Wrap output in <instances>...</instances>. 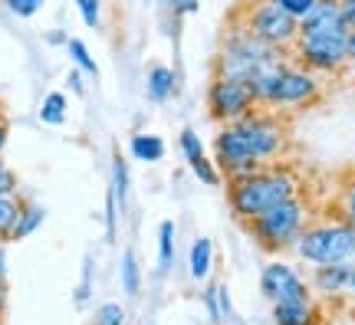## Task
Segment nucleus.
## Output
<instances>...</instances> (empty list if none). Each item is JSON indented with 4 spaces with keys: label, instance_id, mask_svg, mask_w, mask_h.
Returning a JSON list of instances; mask_svg holds the SVG:
<instances>
[{
    "label": "nucleus",
    "instance_id": "f257e3e1",
    "mask_svg": "<svg viewBox=\"0 0 355 325\" xmlns=\"http://www.w3.org/2000/svg\"><path fill=\"white\" fill-rule=\"evenodd\" d=\"M296 194H300V177L293 175L290 168L266 164L263 171H257V175L230 181L227 200L237 220H250L257 213H263L266 207H273V204L286 197H296Z\"/></svg>",
    "mask_w": 355,
    "mask_h": 325
},
{
    "label": "nucleus",
    "instance_id": "f03ea898",
    "mask_svg": "<svg viewBox=\"0 0 355 325\" xmlns=\"http://www.w3.org/2000/svg\"><path fill=\"white\" fill-rule=\"evenodd\" d=\"M257 96V105L260 109H306L319 99V79L306 66H290V63H279L273 69H263L260 76L250 79Z\"/></svg>",
    "mask_w": 355,
    "mask_h": 325
},
{
    "label": "nucleus",
    "instance_id": "7ed1b4c3",
    "mask_svg": "<svg viewBox=\"0 0 355 325\" xmlns=\"http://www.w3.org/2000/svg\"><path fill=\"white\" fill-rule=\"evenodd\" d=\"M306 220H309V211H306V204L296 194V197H286L279 204H273V207H266L263 213H257V217L243 220V224H247L250 237L266 253H283L290 247H296L300 234L309 227Z\"/></svg>",
    "mask_w": 355,
    "mask_h": 325
},
{
    "label": "nucleus",
    "instance_id": "20e7f679",
    "mask_svg": "<svg viewBox=\"0 0 355 325\" xmlns=\"http://www.w3.org/2000/svg\"><path fill=\"white\" fill-rule=\"evenodd\" d=\"M296 253H300V260L313 263V266L349 263V256H355V227L345 220L306 227L296 240Z\"/></svg>",
    "mask_w": 355,
    "mask_h": 325
},
{
    "label": "nucleus",
    "instance_id": "39448f33",
    "mask_svg": "<svg viewBox=\"0 0 355 325\" xmlns=\"http://www.w3.org/2000/svg\"><path fill=\"white\" fill-rule=\"evenodd\" d=\"M237 13H241L237 24L243 30H250L254 37H260L277 50H290L296 37H300V20L273 0H247V3L237 7Z\"/></svg>",
    "mask_w": 355,
    "mask_h": 325
},
{
    "label": "nucleus",
    "instance_id": "423d86ee",
    "mask_svg": "<svg viewBox=\"0 0 355 325\" xmlns=\"http://www.w3.org/2000/svg\"><path fill=\"white\" fill-rule=\"evenodd\" d=\"M349 30L352 26L296 37V43L290 46L296 63L306 66L309 73H343L345 66L352 63V56H349Z\"/></svg>",
    "mask_w": 355,
    "mask_h": 325
},
{
    "label": "nucleus",
    "instance_id": "0eeeda50",
    "mask_svg": "<svg viewBox=\"0 0 355 325\" xmlns=\"http://www.w3.org/2000/svg\"><path fill=\"white\" fill-rule=\"evenodd\" d=\"M257 105L254 86L250 82H241V79H224V76H214L211 86H207V112L214 122L220 125H230V122H241L243 115H250Z\"/></svg>",
    "mask_w": 355,
    "mask_h": 325
},
{
    "label": "nucleus",
    "instance_id": "6e6552de",
    "mask_svg": "<svg viewBox=\"0 0 355 325\" xmlns=\"http://www.w3.org/2000/svg\"><path fill=\"white\" fill-rule=\"evenodd\" d=\"M237 125L247 145L254 151V158L260 164H273L283 155V145H286V132H283V122H279L273 112H263V109H254L250 115H243L241 122H230Z\"/></svg>",
    "mask_w": 355,
    "mask_h": 325
},
{
    "label": "nucleus",
    "instance_id": "1a4fd4ad",
    "mask_svg": "<svg viewBox=\"0 0 355 325\" xmlns=\"http://www.w3.org/2000/svg\"><path fill=\"white\" fill-rule=\"evenodd\" d=\"M260 292H263L266 299L273 302H300V299H313L309 296V286H306L300 273L286 266V263H270L260 276Z\"/></svg>",
    "mask_w": 355,
    "mask_h": 325
},
{
    "label": "nucleus",
    "instance_id": "9d476101",
    "mask_svg": "<svg viewBox=\"0 0 355 325\" xmlns=\"http://www.w3.org/2000/svg\"><path fill=\"white\" fill-rule=\"evenodd\" d=\"M343 26L349 24H345L339 0H316L300 17V37H306V33H329V30H343Z\"/></svg>",
    "mask_w": 355,
    "mask_h": 325
},
{
    "label": "nucleus",
    "instance_id": "9b49d317",
    "mask_svg": "<svg viewBox=\"0 0 355 325\" xmlns=\"http://www.w3.org/2000/svg\"><path fill=\"white\" fill-rule=\"evenodd\" d=\"M319 306L313 299L300 302H277L273 306V322L277 325H319Z\"/></svg>",
    "mask_w": 355,
    "mask_h": 325
},
{
    "label": "nucleus",
    "instance_id": "f8f14e48",
    "mask_svg": "<svg viewBox=\"0 0 355 325\" xmlns=\"http://www.w3.org/2000/svg\"><path fill=\"white\" fill-rule=\"evenodd\" d=\"M349 273H352L349 263H326V266H316V273H313V289H319L322 296H339V292L349 289Z\"/></svg>",
    "mask_w": 355,
    "mask_h": 325
},
{
    "label": "nucleus",
    "instance_id": "ddd939ff",
    "mask_svg": "<svg viewBox=\"0 0 355 325\" xmlns=\"http://www.w3.org/2000/svg\"><path fill=\"white\" fill-rule=\"evenodd\" d=\"M175 89H178L175 69H168V66H162V63L148 66V96H152L155 102H168L175 96Z\"/></svg>",
    "mask_w": 355,
    "mask_h": 325
},
{
    "label": "nucleus",
    "instance_id": "4468645a",
    "mask_svg": "<svg viewBox=\"0 0 355 325\" xmlns=\"http://www.w3.org/2000/svg\"><path fill=\"white\" fill-rule=\"evenodd\" d=\"M211 263H214V243L207 237H198L191 243V276H194V283H204L211 276Z\"/></svg>",
    "mask_w": 355,
    "mask_h": 325
},
{
    "label": "nucleus",
    "instance_id": "2eb2a0df",
    "mask_svg": "<svg viewBox=\"0 0 355 325\" xmlns=\"http://www.w3.org/2000/svg\"><path fill=\"white\" fill-rule=\"evenodd\" d=\"M43 217H46V211H43L40 204H33V200H24V207H20V217H17V224H13V230H10V240L30 237V234H33V230L43 224Z\"/></svg>",
    "mask_w": 355,
    "mask_h": 325
},
{
    "label": "nucleus",
    "instance_id": "dca6fc26",
    "mask_svg": "<svg viewBox=\"0 0 355 325\" xmlns=\"http://www.w3.org/2000/svg\"><path fill=\"white\" fill-rule=\"evenodd\" d=\"M132 155L145 164H155V161L165 158V141H162L158 135H145V132H139V135H132Z\"/></svg>",
    "mask_w": 355,
    "mask_h": 325
},
{
    "label": "nucleus",
    "instance_id": "f3484780",
    "mask_svg": "<svg viewBox=\"0 0 355 325\" xmlns=\"http://www.w3.org/2000/svg\"><path fill=\"white\" fill-rule=\"evenodd\" d=\"M20 207H24V197L17 194H0V243L10 240V230L20 217Z\"/></svg>",
    "mask_w": 355,
    "mask_h": 325
},
{
    "label": "nucleus",
    "instance_id": "a211bd4d",
    "mask_svg": "<svg viewBox=\"0 0 355 325\" xmlns=\"http://www.w3.org/2000/svg\"><path fill=\"white\" fill-rule=\"evenodd\" d=\"M66 109H69V99H66L63 92H50V96L43 99V105H40V118H43L46 125H63Z\"/></svg>",
    "mask_w": 355,
    "mask_h": 325
},
{
    "label": "nucleus",
    "instance_id": "6ab92c4d",
    "mask_svg": "<svg viewBox=\"0 0 355 325\" xmlns=\"http://www.w3.org/2000/svg\"><path fill=\"white\" fill-rule=\"evenodd\" d=\"M115 194V204H119V211H125L128 204V164L122 155H115L112 158V188H109Z\"/></svg>",
    "mask_w": 355,
    "mask_h": 325
},
{
    "label": "nucleus",
    "instance_id": "aec40b11",
    "mask_svg": "<svg viewBox=\"0 0 355 325\" xmlns=\"http://www.w3.org/2000/svg\"><path fill=\"white\" fill-rule=\"evenodd\" d=\"M171 260H175V224L165 220L158 227V266H162V273L171 270Z\"/></svg>",
    "mask_w": 355,
    "mask_h": 325
},
{
    "label": "nucleus",
    "instance_id": "412c9836",
    "mask_svg": "<svg viewBox=\"0 0 355 325\" xmlns=\"http://www.w3.org/2000/svg\"><path fill=\"white\" fill-rule=\"evenodd\" d=\"M122 286H125L128 296H139V289H141V270H139V260H135V250H125V253H122Z\"/></svg>",
    "mask_w": 355,
    "mask_h": 325
},
{
    "label": "nucleus",
    "instance_id": "4be33fe9",
    "mask_svg": "<svg viewBox=\"0 0 355 325\" xmlns=\"http://www.w3.org/2000/svg\"><path fill=\"white\" fill-rule=\"evenodd\" d=\"M66 50H69V56H73L76 69H83L86 76H99V66H96V60H92V53L86 50V43H83V39H69V43H66Z\"/></svg>",
    "mask_w": 355,
    "mask_h": 325
},
{
    "label": "nucleus",
    "instance_id": "5701e85b",
    "mask_svg": "<svg viewBox=\"0 0 355 325\" xmlns=\"http://www.w3.org/2000/svg\"><path fill=\"white\" fill-rule=\"evenodd\" d=\"M92 325H125V309H122L119 302H105V306L96 309Z\"/></svg>",
    "mask_w": 355,
    "mask_h": 325
},
{
    "label": "nucleus",
    "instance_id": "b1692460",
    "mask_svg": "<svg viewBox=\"0 0 355 325\" xmlns=\"http://www.w3.org/2000/svg\"><path fill=\"white\" fill-rule=\"evenodd\" d=\"M178 145H181V155H184V161H194V158H201V155H207L201 145V138H198V132L194 128H184L181 132V138H178Z\"/></svg>",
    "mask_w": 355,
    "mask_h": 325
},
{
    "label": "nucleus",
    "instance_id": "393cba45",
    "mask_svg": "<svg viewBox=\"0 0 355 325\" xmlns=\"http://www.w3.org/2000/svg\"><path fill=\"white\" fill-rule=\"evenodd\" d=\"M191 164V171L201 177L204 184H220V171H217V164L207 158V155H201V158H194V161H188Z\"/></svg>",
    "mask_w": 355,
    "mask_h": 325
},
{
    "label": "nucleus",
    "instance_id": "a878e982",
    "mask_svg": "<svg viewBox=\"0 0 355 325\" xmlns=\"http://www.w3.org/2000/svg\"><path fill=\"white\" fill-rule=\"evenodd\" d=\"M3 3H7V10L10 13H17V17H24L26 20V17H37L46 0H3Z\"/></svg>",
    "mask_w": 355,
    "mask_h": 325
},
{
    "label": "nucleus",
    "instance_id": "bb28decb",
    "mask_svg": "<svg viewBox=\"0 0 355 325\" xmlns=\"http://www.w3.org/2000/svg\"><path fill=\"white\" fill-rule=\"evenodd\" d=\"M204 306H207V313H211V322H224V313H220V292H217V283L214 286L204 289Z\"/></svg>",
    "mask_w": 355,
    "mask_h": 325
},
{
    "label": "nucleus",
    "instance_id": "cd10ccee",
    "mask_svg": "<svg viewBox=\"0 0 355 325\" xmlns=\"http://www.w3.org/2000/svg\"><path fill=\"white\" fill-rule=\"evenodd\" d=\"M339 207H343V220L345 224L355 227V181H349L343 191V197H339Z\"/></svg>",
    "mask_w": 355,
    "mask_h": 325
},
{
    "label": "nucleus",
    "instance_id": "c85d7f7f",
    "mask_svg": "<svg viewBox=\"0 0 355 325\" xmlns=\"http://www.w3.org/2000/svg\"><path fill=\"white\" fill-rule=\"evenodd\" d=\"M115 230H119V204H115V194L109 191V197H105V237L115 240Z\"/></svg>",
    "mask_w": 355,
    "mask_h": 325
},
{
    "label": "nucleus",
    "instance_id": "c756f323",
    "mask_svg": "<svg viewBox=\"0 0 355 325\" xmlns=\"http://www.w3.org/2000/svg\"><path fill=\"white\" fill-rule=\"evenodd\" d=\"M76 7H79V13H83L86 26H99V20H102L99 0H76Z\"/></svg>",
    "mask_w": 355,
    "mask_h": 325
},
{
    "label": "nucleus",
    "instance_id": "7c9ffc66",
    "mask_svg": "<svg viewBox=\"0 0 355 325\" xmlns=\"http://www.w3.org/2000/svg\"><path fill=\"white\" fill-rule=\"evenodd\" d=\"M273 3H279L283 10H286V13H293V17L300 20V17H303V13L309 10V7H313L316 0H273Z\"/></svg>",
    "mask_w": 355,
    "mask_h": 325
},
{
    "label": "nucleus",
    "instance_id": "2f4dec72",
    "mask_svg": "<svg viewBox=\"0 0 355 325\" xmlns=\"http://www.w3.org/2000/svg\"><path fill=\"white\" fill-rule=\"evenodd\" d=\"M0 194H17V175L0 158Z\"/></svg>",
    "mask_w": 355,
    "mask_h": 325
},
{
    "label": "nucleus",
    "instance_id": "473e14b6",
    "mask_svg": "<svg viewBox=\"0 0 355 325\" xmlns=\"http://www.w3.org/2000/svg\"><path fill=\"white\" fill-rule=\"evenodd\" d=\"M83 76H86V73H83V69H73V73L66 76V86L73 89L76 96H83V92H86V82H83Z\"/></svg>",
    "mask_w": 355,
    "mask_h": 325
},
{
    "label": "nucleus",
    "instance_id": "72a5a7b5",
    "mask_svg": "<svg viewBox=\"0 0 355 325\" xmlns=\"http://www.w3.org/2000/svg\"><path fill=\"white\" fill-rule=\"evenodd\" d=\"M217 292H220V313L227 315V319H234V302H230L227 286H220V283H217Z\"/></svg>",
    "mask_w": 355,
    "mask_h": 325
},
{
    "label": "nucleus",
    "instance_id": "f704fd0d",
    "mask_svg": "<svg viewBox=\"0 0 355 325\" xmlns=\"http://www.w3.org/2000/svg\"><path fill=\"white\" fill-rule=\"evenodd\" d=\"M171 7H175V13H181V17H184V13H194V10H198V7H201V0H175Z\"/></svg>",
    "mask_w": 355,
    "mask_h": 325
},
{
    "label": "nucleus",
    "instance_id": "c9c22d12",
    "mask_svg": "<svg viewBox=\"0 0 355 325\" xmlns=\"http://www.w3.org/2000/svg\"><path fill=\"white\" fill-rule=\"evenodd\" d=\"M339 7H343L345 24H349V26H355V0H339Z\"/></svg>",
    "mask_w": 355,
    "mask_h": 325
},
{
    "label": "nucleus",
    "instance_id": "e433bc0d",
    "mask_svg": "<svg viewBox=\"0 0 355 325\" xmlns=\"http://www.w3.org/2000/svg\"><path fill=\"white\" fill-rule=\"evenodd\" d=\"M46 43H50V46H66L69 37H66L63 30H50V33H46Z\"/></svg>",
    "mask_w": 355,
    "mask_h": 325
},
{
    "label": "nucleus",
    "instance_id": "4c0bfd02",
    "mask_svg": "<svg viewBox=\"0 0 355 325\" xmlns=\"http://www.w3.org/2000/svg\"><path fill=\"white\" fill-rule=\"evenodd\" d=\"M7 313V279H0V319Z\"/></svg>",
    "mask_w": 355,
    "mask_h": 325
},
{
    "label": "nucleus",
    "instance_id": "58836bf2",
    "mask_svg": "<svg viewBox=\"0 0 355 325\" xmlns=\"http://www.w3.org/2000/svg\"><path fill=\"white\" fill-rule=\"evenodd\" d=\"M7 135H10V125H0V155L7 148Z\"/></svg>",
    "mask_w": 355,
    "mask_h": 325
},
{
    "label": "nucleus",
    "instance_id": "ea45409f",
    "mask_svg": "<svg viewBox=\"0 0 355 325\" xmlns=\"http://www.w3.org/2000/svg\"><path fill=\"white\" fill-rule=\"evenodd\" d=\"M0 279H7V263H3V247H0Z\"/></svg>",
    "mask_w": 355,
    "mask_h": 325
},
{
    "label": "nucleus",
    "instance_id": "a19ab883",
    "mask_svg": "<svg viewBox=\"0 0 355 325\" xmlns=\"http://www.w3.org/2000/svg\"><path fill=\"white\" fill-rule=\"evenodd\" d=\"M0 125H7V109H3V102H0Z\"/></svg>",
    "mask_w": 355,
    "mask_h": 325
},
{
    "label": "nucleus",
    "instance_id": "79ce46f5",
    "mask_svg": "<svg viewBox=\"0 0 355 325\" xmlns=\"http://www.w3.org/2000/svg\"><path fill=\"white\" fill-rule=\"evenodd\" d=\"M349 289L355 292V266H352V273H349Z\"/></svg>",
    "mask_w": 355,
    "mask_h": 325
},
{
    "label": "nucleus",
    "instance_id": "37998d69",
    "mask_svg": "<svg viewBox=\"0 0 355 325\" xmlns=\"http://www.w3.org/2000/svg\"><path fill=\"white\" fill-rule=\"evenodd\" d=\"M168 3H175V0H168Z\"/></svg>",
    "mask_w": 355,
    "mask_h": 325
}]
</instances>
